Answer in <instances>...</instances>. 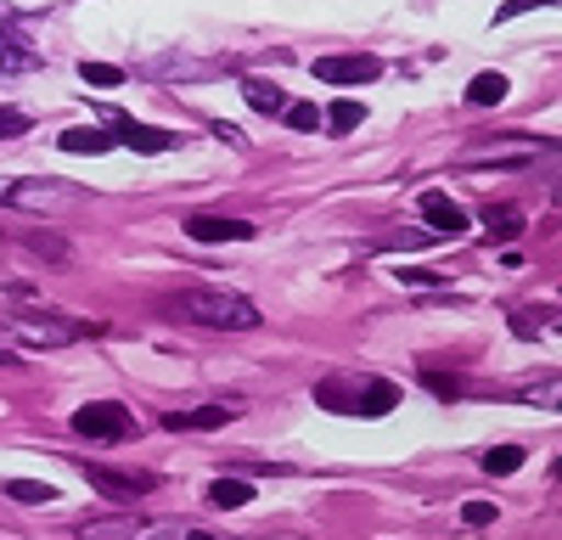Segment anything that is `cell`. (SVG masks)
<instances>
[{
  "label": "cell",
  "instance_id": "484cf974",
  "mask_svg": "<svg viewBox=\"0 0 562 540\" xmlns=\"http://www.w3.org/2000/svg\"><path fill=\"white\" fill-rule=\"evenodd\" d=\"M524 400H529V405H557V383H546V389H524Z\"/></svg>",
  "mask_w": 562,
  "mask_h": 540
},
{
  "label": "cell",
  "instance_id": "7a4b0ae2",
  "mask_svg": "<svg viewBox=\"0 0 562 540\" xmlns=\"http://www.w3.org/2000/svg\"><path fill=\"white\" fill-rule=\"evenodd\" d=\"M74 540H237V535L180 524V518H102V524H85Z\"/></svg>",
  "mask_w": 562,
  "mask_h": 540
},
{
  "label": "cell",
  "instance_id": "44dd1931",
  "mask_svg": "<svg viewBox=\"0 0 562 540\" xmlns=\"http://www.w3.org/2000/svg\"><path fill=\"white\" fill-rule=\"evenodd\" d=\"M281 119H288L293 130H315V124H321V108H310V102H293V108H281Z\"/></svg>",
  "mask_w": 562,
  "mask_h": 540
},
{
  "label": "cell",
  "instance_id": "9a60e30c",
  "mask_svg": "<svg viewBox=\"0 0 562 540\" xmlns=\"http://www.w3.org/2000/svg\"><path fill=\"white\" fill-rule=\"evenodd\" d=\"M248 502H254L248 479H214L209 484V507H248Z\"/></svg>",
  "mask_w": 562,
  "mask_h": 540
},
{
  "label": "cell",
  "instance_id": "d4e9b609",
  "mask_svg": "<svg viewBox=\"0 0 562 540\" xmlns=\"http://www.w3.org/2000/svg\"><path fill=\"white\" fill-rule=\"evenodd\" d=\"M535 7H557V0H506V7L495 12V23H506V18H524V12H535Z\"/></svg>",
  "mask_w": 562,
  "mask_h": 540
},
{
  "label": "cell",
  "instance_id": "30bf717a",
  "mask_svg": "<svg viewBox=\"0 0 562 540\" xmlns=\"http://www.w3.org/2000/svg\"><path fill=\"white\" fill-rule=\"evenodd\" d=\"M225 423H237V405H198V412L164 417L169 434H209V428H225Z\"/></svg>",
  "mask_w": 562,
  "mask_h": 540
},
{
  "label": "cell",
  "instance_id": "277c9868",
  "mask_svg": "<svg viewBox=\"0 0 562 540\" xmlns=\"http://www.w3.org/2000/svg\"><path fill=\"white\" fill-rule=\"evenodd\" d=\"M85 479H90V490H102L108 502H135V495L158 490V473H119V468H102V462H85Z\"/></svg>",
  "mask_w": 562,
  "mask_h": 540
},
{
  "label": "cell",
  "instance_id": "cb8c5ba5",
  "mask_svg": "<svg viewBox=\"0 0 562 540\" xmlns=\"http://www.w3.org/2000/svg\"><path fill=\"white\" fill-rule=\"evenodd\" d=\"M484 225H490V237H495V232H518L524 220L512 214V209H490V214H484Z\"/></svg>",
  "mask_w": 562,
  "mask_h": 540
},
{
  "label": "cell",
  "instance_id": "ffe728a7",
  "mask_svg": "<svg viewBox=\"0 0 562 540\" xmlns=\"http://www.w3.org/2000/svg\"><path fill=\"white\" fill-rule=\"evenodd\" d=\"M34 68V57L29 52H18V45H7L0 40V74H29Z\"/></svg>",
  "mask_w": 562,
  "mask_h": 540
},
{
  "label": "cell",
  "instance_id": "7402d4cb",
  "mask_svg": "<svg viewBox=\"0 0 562 540\" xmlns=\"http://www.w3.org/2000/svg\"><path fill=\"white\" fill-rule=\"evenodd\" d=\"M12 135H29V113L0 108V142H12Z\"/></svg>",
  "mask_w": 562,
  "mask_h": 540
},
{
  "label": "cell",
  "instance_id": "7c38bea8",
  "mask_svg": "<svg viewBox=\"0 0 562 540\" xmlns=\"http://www.w3.org/2000/svg\"><path fill=\"white\" fill-rule=\"evenodd\" d=\"M394 400H400L394 383H366L355 394V417H383V412H394Z\"/></svg>",
  "mask_w": 562,
  "mask_h": 540
},
{
  "label": "cell",
  "instance_id": "8992f818",
  "mask_svg": "<svg viewBox=\"0 0 562 540\" xmlns=\"http://www.w3.org/2000/svg\"><path fill=\"white\" fill-rule=\"evenodd\" d=\"M383 74V63L378 57H315V79L321 85H371V79H378Z\"/></svg>",
  "mask_w": 562,
  "mask_h": 540
},
{
  "label": "cell",
  "instance_id": "ac0fdd59",
  "mask_svg": "<svg viewBox=\"0 0 562 540\" xmlns=\"http://www.w3.org/2000/svg\"><path fill=\"white\" fill-rule=\"evenodd\" d=\"M79 79H85V85H97V90H113V85H124V68H113V63H85Z\"/></svg>",
  "mask_w": 562,
  "mask_h": 540
},
{
  "label": "cell",
  "instance_id": "6da1fadb",
  "mask_svg": "<svg viewBox=\"0 0 562 540\" xmlns=\"http://www.w3.org/2000/svg\"><path fill=\"white\" fill-rule=\"evenodd\" d=\"M169 310L186 315L192 327H209V333H254L259 327V310L243 293H225V288H192V293H180Z\"/></svg>",
  "mask_w": 562,
  "mask_h": 540
},
{
  "label": "cell",
  "instance_id": "5b68a950",
  "mask_svg": "<svg viewBox=\"0 0 562 540\" xmlns=\"http://www.w3.org/2000/svg\"><path fill=\"white\" fill-rule=\"evenodd\" d=\"M108 119H113V130H108V135H113V147L147 153V158L175 147V135H169V130H158V124H140V119H124V113H108Z\"/></svg>",
  "mask_w": 562,
  "mask_h": 540
},
{
  "label": "cell",
  "instance_id": "9c48e42d",
  "mask_svg": "<svg viewBox=\"0 0 562 540\" xmlns=\"http://www.w3.org/2000/svg\"><path fill=\"white\" fill-rule=\"evenodd\" d=\"M186 237H198V243H248L254 225L248 220H225V214H192L186 220Z\"/></svg>",
  "mask_w": 562,
  "mask_h": 540
},
{
  "label": "cell",
  "instance_id": "3957f363",
  "mask_svg": "<svg viewBox=\"0 0 562 540\" xmlns=\"http://www.w3.org/2000/svg\"><path fill=\"white\" fill-rule=\"evenodd\" d=\"M74 434L90 439V445H124L135 434V417L124 412L119 400H90V405L74 412Z\"/></svg>",
  "mask_w": 562,
  "mask_h": 540
},
{
  "label": "cell",
  "instance_id": "5bb4252c",
  "mask_svg": "<svg viewBox=\"0 0 562 540\" xmlns=\"http://www.w3.org/2000/svg\"><path fill=\"white\" fill-rule=\"evenodd\" d=\"M243 97H248V108H254V113H281V108H288V97H281V90H276L270 79H254V74L243 79Z\"/></svg>",
  "mask_w": 562,
  "mask_h": 540
},
{
  "label": "cell",
  "instance_id": "8fae6325",
  "mask_svg": "<svg viewBox=\"0 0 562 540\" xmlns=\"http://www.w3.org/2000/svg\"><path fill=\"white\" fill-rule=\"evenodd\" d=\"M57 147L63 153H85V158H102V153H113V135L108 130H63Z\"/></svg>",
  "mask_w": 562,
  "mask_h": 540
},
{
  "label": "cell",
  "instance_id": "4fadbf2b",
  "mask_svg": "<svg viewBox=\"0 0 562 540\" xmlns=\"http://www.w3.org/2000/svg\"><path fill=\"white\" fill-rule=\"evenodd\" d=\"M467 102H473V108H495V102H506V74H473V79H467Z\"/></svg>",
  "mask_w": 562,
  "mask_h": 540
},
{
  "label": "cell",
  "instance_id": "d6986e66",
  "mask_svg": "<svg viewBox=\"0 0 562 540\" xmlns=\"http://www.w3.org/2000/svg\"><path fill=\"white\" fill-rule=\"evenodd\" d=\"M360 119H366V108H360V102H338V108H333V119H326V124H333L338 135H349V130H355Z\"/></svg>",
  "mask_w": 562,
  "mask_h": 540
},
{
  "label": "cell",
  "instance_id": "ba28073f",
  "mask_svg": "<svg viewBox=\"0 0 562 540\" xmlns=\"http://www.w3.org/2000/svg\"><path fill=\"white\" fill-rule=\"evenodd\" d=\"M0 198L18 203V209H68L74 187H63V180H18V187H7Z\"/></svg>",
  "mask_w": 562,
  "mask_h": 540
},
{
  "label": "cell",
  "instance_id": "603a6c76",
  "mask_svg": "<svg viewBox=\"0 0 562 540\" xmlns=\"http://www.w3.org/2000/svg\"><path fill=\"white\" fill-rule=\"evenodd\" d=\"M495 513H501L495 502H467V507H461V518H467V524H473V529H484V524H495Z\"/></svg>",
  "mask_w": 562,
  "mask_h": 540
},
{
  "label": "cell",
  "instance_id": "52a82bcc",
  "mask_svg": "<svg viewBox=\"0 0 562 540\" xmlns=\"http://www.w3.org/2000/svg\"><path fill=\"white\" fill-rule=\"evenodd\" d=\"M416 209H422V220H428V232H439V237H467V225H473L467 209L456 198H445V192H422Z\"/></svg>",
  "mask_w": 562,
  "mask_h": 540
},
{
  "label": "cell",
  "instance_id": "2e32d148",
  "mask_svg": "<svg viewBox=\"0 0 562 540\" xmlns=\"http://www.w3.org/2000/svg\"><path fill=\"white\" fill-rule=\"evenodd\" d=\"M7 495H12V502H34V507H52L57 502V490L40 484V479H7Z\"/></svg>",
  "mask_w": 562,
  "mask_h": 540
},
{
  "label": "cell",
  "instance_id": "e0dca14e",
  "mask_svg": "<svg viewBox=\"0 0 562 540\" xmlns=\"http://www.w3.org/2000/svg\"><path fill=\"white\" fill-rule=\"evenodd\" d=\"M518 468H524V450L518 445H495L490 457H484V473L490 479H506V473H518Z\"/></svg>",
  "mask_w": 562,
  "mask_h": 540
}]
</instances>
